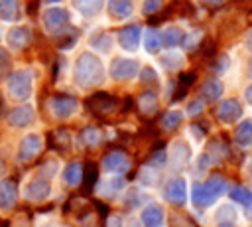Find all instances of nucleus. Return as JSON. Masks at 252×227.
I'll use <instances>...</instances> for the list:
<instances>
[{
	"label": "nucleus",
	"mask_w": 252,
	"mask_h": 227,
	"mask_svg": "<svg viewBox=\"0 0 252 227\" xmlns=\"http://www.w3.org/2000/svg\"><path fill=\"white\" fill-rule=\"evenodd\" d=\"M43 20H45V28H47L49 32H57V30H61V28L65 26V22H67V12L61 10V8H53V10H49V12L43 16Z\"/></svg>",
	"instance_id": "nucleus-1"
},
{
	"label": "nucleus",
	"mask_w": 252,
	"mask_h": 227,
	"mask_svg": "<svg viewBox=\"0 0 252 227\" xmlns=\"http://www.w3.org/2000/svg\"><path fill=\"white\" fill-rule=\"evenodd\" d=\"M138 38H140V28H136V26L124 28V30L120 32V36H118L120 43H122L126 49H136V45H138Z\"/></svg>",
	"instance_id": "nucleus-2"
},
{
	"label": "nucleus",
	"mask_w": 252,
	"mask_h": 227,
	"mask_svg": "<svg viewBox=\"0 0 252 227\" xmlns=\"http://www.w3.org/2000/svg\"><path fill=\"white\" fill-rule=\"evenodd\" d=\"M110 12L118 18H126L132 12V2L130 0H110Z\"/></svg>",
	"instance_id": "nucleus-3"
},
{
	"label": "nucleus",
	"mask_w": 252,
	"mask_h": 227,
	"mask_svg": "<svg viewBox=\"0 0 252 227\" xmlns=\"http://www.w3.org/2000/svg\"><path fill=\"white\" fill-rule=\"evenodd\" d=\"M0 16L4 20H14L18 18V2L16 0H2L0 2Z\"/></svg>",
	"instance_id": "nucleus-4"
},
{
	"label": "nucleus",
	"mask_w": 252,
	"mask_h": 227,
	"mask_svg": "<svg viewBox=\"0 0 252 227\" xmlns=\"http://www.w3.org/2000/svg\"><path fill=\"white\" fill-rule=\"evenodd\" d=\"M75 6H77L83 14L93 16V14H96V12L100 10L102 0H75Z\"/></svg>",
	"instance_id": "nucleus-5"
},
{
	"label": "nucleus",
	"mask_w": 252,
	"mask_h": 227,
	"mask_svg": "<svg viewBox=\"0 0 252 227\" xmlns=\"http://www.w3.org/2000/svg\"><path fill=\"white\" fill-rule=\"evenodd\" d=\"M28 36H30V32H28V30H24V28H14V30L8 34V39H10V43H12V45L22 47V45L28 41Z\"/></svg>",
	"instance_id": "nucleus-6"
},
{
	"label": "nucleus",
	"mask_w": 252,
	"mask_h": 227,
	"mask_svg": "<svg viewBox=\"0 0 252 227\" xmlns=\"http://www.w3.org/2000/svg\"><path fill=\"white\" fill-rule=\"evenodd\" d=\"M163 41H165L167 45H175V43H179V41H181V32L175 30V28L167 30V32L163 34Z\"/></svg>",
	"instance_id": "nucleus-7"
},
{
	"label": "nucleus",
	"mask_w": 252,
	"mask_h": 227,
	"mask_svg": "<svg viewBox=\"0 0 252 227\" xmlns=\"http://www.w3.org/2000/svg\"><path fill=\"white\" fill-rule=\"evenodd\" d=\"M158 45H159L158 34H156V32H148V36H146V49H148V51H156Z\"/></svg>",
	"instance_id": "nucleus-8"
},
{
	"label": "nucleus",
	"mask_w": 252,
	"mask_h": 227,
	"mask_svg": "<svg viewBox=\"0 0 252 227\" xmlns=\"http://www.w3.org/2000/svg\"><path fill=\"white\" fill-rule=\"evenodd\" d=\"M159 6H161V0H146V2H144V12H146V14L156 12Z\"/></svg>",
	"instance_id": "nucleus-9"
},
{
	"label": "nucleus",
	"mask_w": 252,
	"mask_h": 227,
	"mask_svg": "<svg viewBox=\"0 0 252 227\" xmlns=\"http://www.w3.org/2000/svg\"><path fill=\"white\" fill-rule=\"evenodd\" d=\"M248 45H250V47H252V38H248Z\"/></svg>",
	"instance_id": "nucleus-10"
},
{
	"label": "nucleus",
	"mask_w": 252,
	"mask_h": 227,
	"mask_svg": "<svg viewBox=\"0 0 252 227\" xmlns=\"http://www.w3.org/2000/svg\"><path fill=\"white\" fill-rule=\"evenodd\" d=\"M207 2H222V0H207Z\"/></svg>",
	"instance_id": "nucleus-11"
},
{
	"label": "nucleus",
	"mask_w": 252,
	"mask_h": 227,
	"mask_svg": "<svg viewBox=\"0 0 252 227\" xmlns=\"http://www.w3.org/2000/svg\"><path fill=\"white\" fill-rule=\"evenodd\" d=\"M49 2H53V0H49Z\"/></svg>",
	"instance_id": "nucleus-12"
}]
</instances>
